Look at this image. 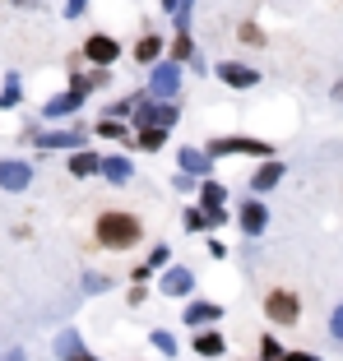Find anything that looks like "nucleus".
<instances>
[{"instance_id": "5701e85b", "label": "nucleus", "mask_w": 343, "mask_h": 361, "mask_svg": "<svg viewBox=\"0 0 343 361\" xmlns=\"http://www.w3.org/2000/svg\"><path fill=\"white\" fill-rule=\"evenodd\" d=\"M223 204H227V190L218 180H204L200 185V209H223Z\"/></svg>"}, {"instance_id": "f03ea898", "label": "nucleus", "mask_w": 343, "mask_h": 361, "mask_svg": "<svg viewBox=\"0 0 343 361\" xmlns=\"http://www.w3.org/2000/svg\"><path fill=\"white\" fill-rule=\"evenodd\" d=\"M130 116H135V126H158V130H172L181 111H176V102H162V97H153V102L135 97V111H130Z\"/></svg>"}, {"instance_id": "2f4dec72", "label": "nucleus", "mask_w": 343, "mask_h": 361, "mask_svg": "<svg viewBox=\"0 0 343 361\" xmlns=\"http://www.w3.org/2000/svg\"><path fill=\"white\" fill-rule=\"evenodd\" d=\"M236 37H241L246 47H260V42H265V32H260L255 23H241V28H236Z\"/></svg>"}, {"instance_id": "72a5a7b5", "label": "nucleus", "mask_w": 343, "mask_h": 361, "mask_svg": "<svg viewBox=\"0 0 343 361\" xmlns=\"http://www.w3.org/2000/svg\"><path fill=\"white\" fill-rule=\"evenodd\" d=\"M330 338H334V343H343V306L330 315Z\"/></svg>"}, {"instance_id": "20e7f679", "label": "nucleus", "mask_w": 343, "mask_h": 361, "mask_svg": "<svg viewBox=\"0 0 343 361\" xmlns=\"http://www.w3.org/2000/svg\"><path fill=\"white\" fill-rule=\"evenodd\" d=\"M265 315L274 319V324H297V319H301L297 292H288V287H274V292L265 297Z\"/></svg>"}, {"instance_id": "412c9836", "label": "nucleus", "mask_w": 343, "mask_h": 361, "mask_svg": "<svg viewBox=\"0 0 343 361\" xmlns=\"http://www.w3.org/2000/svg\"><path fill=\"white\" fill-rule=\"evenodd\" d=\"M158 56H162V37H158V32H144L140 42H135V61H140V65H153Z\"/></svg>"}, {"instance_id": "f257e3e1", "label": "nucleus", "mask_w": 343, "mask_h": 361, "mask_svg": "<svg viewBox=\"0 0 343 361\" xmlns=\"http://www.w3.org/2000/svg\"><path fill=\"white\" fill-rule=\"evenodd\" d=\"M93 236H97L102 250H130V245H140L144 223L135 218V213H126V209H107V213H97Z\"/></svg>"}, {"instance_id": "cd10ccee", "label": "nucleus", "mask_w": 343, "mask_h": 361, "mask_svg": "<svg viewBox=\"0 0 343 361\" xmlns=\"http://www.w3.org/2000/svg\"><path fill=\"white\" fill-rule=\"evenodd\" d=\"M153 348H158L162 357H176V338H172L167 329H153Z\"/></svg>"}, {"instance_id": "4468645a", "label": "nucleus", "mask_w": 343, "mask_h": 361, "mask_svg": "<svg viewBox=\"0 0 343 361\" xmlns=\"http://www.w3.org/2000/svg\"><path fill=\"white\" fill-rule=\"evenodd\" d=\"M279 180H283V162L265 158V167H260L255 176H251V190H255V195H265V190H274V185H279Z\"/></svg>"}, {"instance_id": "c756f323", "label": "nucleus", "mask_w": 343, "mask_h": 361, "mask_svg": "<svg viewBox=\"0 0 343 361\" xmlns=\"http://www.w3.org/2000/svg\"><path fill=\"white\" fill-rule=\"evenodd\" d=\"M260 357H265V361H279L283 357V348H279V338H274V334H265V338H260Z\"/></svg>"}, {"instance_id": "dca6fc26", "label": "nucleus", "mask_w": 343, "mask_h": 361, "mask_svg": "<svg viewBox=\"0 0 343 361\" xmlns=\"http://www.w3.org/2000/svg\"><path fill=\"white\" fill-rule=\"evenodd\" d=\"M181 171H191V176H209V171H214V158H209L204 149H191V144H186V149H181Z\"/></svg>"}, {"instance_id": "4be33fe9", "label": "nucleus", "mask_w": 343, "mask_h": 361, "mask_svg": "<svg viewBox=\"0 0 343 361\" xmlns=\"http://www.w3.org/2000/svg\"><path fill=\"white\" fill-rule=\"evenodd\" d=\"M93 135H102V139H121V144H130V139H135V135L126 130V121H116V116H102V121L93 126Z\"/></svg>"}, {"instance_id": "423d86ee", "label": "nucleus", "mask_w": 343, "mask_h": 361, "mask_svg": "<svg viewBox=\"0 0 343 361\" xmlns=\"http://www.w3.org/2000/svg\"><path fill=\"white\" fill-rule=\"evenodd\" d=\"M23 135H28L32 139V144H37V149H65V153H70V149H84V144H88V139H93V135H88V130H56V135H37V130H23Z\"/></svg>"}, {"instance_id": "1a4fd4ad", "label": "nucleus", "mask_w": 343, "mask_h": 361, "mask_svg": "<svg viewBox=\"0 0 343 361\" xmlns=\"http://www.w3.org/2000/svg\"><path fill=\"white\" fill-rule=\"evenodd\" d=\"M162 297H191V287H195V274L186 264H167L162 269Z\"/></svg>"}, {"instance_id": "7c9ffc66", "label": "nucleus", "mask_w": 343, "mask_h": 361, "mask_svg": "<svg viewBox=\"0 0 343 361\" xmlns=\"http://www.w3.org/2000/svg\"><path fill=\"white\" fill-rule=\"evenodd\" d=\"M181 223H186V232H204V227H209V223H204V209H186Z\"/></svg>"}, {"instance_id": "58836bf2", "label": "nucleus", "mask_w": 343, "mask_h": 361, "mask_svg": "<svg viewBox=\"0 0 343 361\" xmlns=\"http://www.w3.org/2000/svg\"><path fill=\"white\" fill-rule=\"evenodd\" d=\"M19 10H42V0H14Z\"/></svg>"}, {"instance_id": "e433bc0d", "label": "nucleus", "mask_w": 343, "mask_h": 361, "mask_svg": "<svg viewBox=\"0 0 343 361\" xmlns=\"http://www.w3.org/2000/svg\"><path fill=\"white\" fill-rule=\"evenodd\" d=\"M279 361H325V357H315V352H283Z\"/></svg>"}, {"instance_id": "a878e982", "label": "nucleus", "mask_w": 343, "mask_h": 361, "mask_svg": "<svg viewBox=\"0 0 343 361\" xmlns=\"http://www.w3.org/2000/svg\"><path fill=\"white\" fill-rule=\"evenodd\" d=\"M172 19H176V32H191V19H195V0H176V10H172Z\"/></svg>"}, {"instance_id": "a211bd4d", "label": "nucleus", "mask_w": 343, "mask_h": 361, "mask_svg": "<svg viewBox=\"0 0 343 361\" xmlns=\"http://www.w3.org/2000/svg\"><path fill=\"white\" fill-rule=\"evenodd\" d=\"M107 70H97V65H93V75H79V70H75V79H70V88H75V93L79 97H88V93H93V88H107Z\"/></svg>"}, {"instance_id": "9b49d317", "label": "nucleus", "mask_w": 343, "mask_h": 361, "mask_svg": "<svg viewBox=\"0 0 343 361\" xmlns=\"http://www.w3.org/2000/svg\"><path fill=\"white\" fill-rule=\"evenodd\" d=\"M236 223H241V232H246V236H260L269 227V209L260 200H246V204H241V213H236Z\"/></svg>"}, {"instance_id": "a19ab883", "label": "nucleus", "mask_w": 343, "mask_h": 361, "mask_svg": "<svg viewBox=\"0 0 343 361\" xmlns=\"http://www.w3.org/2000/svg\"><path fill=\"white\" fill-rule=\"evenodd\" d=\"M162 10H176V0H162Z\"/></svg>"}, {"instance_id": "2eb2a0df", "label": "nucleus", "mask_w": 343, "mask_h": 361, "mask_svg": "<svg viewBox=\"0 0 343 361\" xmlns=\"http://www.w3.org/2000/svg\"><path fill=\"white\" fill-rule=\"evenodd\" d=\"M97 171H102L112 185H126V180L135 176V162H130V158H102V162H97Z\"/></svg>"}, {"instance_id": "79ce46f5", "label": "nucleus", "mask_w": 343, "mask_h": 361, "mask_svg": "<svg viewBox=\"0 0 343 361\" xmlns=\"http://www.w3.org/2000/svg\"><path fill=\"white\" fill-rule=\"evenodd\" d=\"M10 361H23V357H19V352H14V357H10Z\"/></svg>"}, {"instance_id": "473e14b6", "label": "nucleus", "mask_w": 343, "mask_h": 361, "mask_svg": "<svg viewBox=\"0 0 343 361\" xmlns=\"http://www.w3.org/2000/svg\"><path fill=\"white\" fill-rule=\"evenodd\" d=\"M167 259H172V250H167V245H153V255H149V269H167Z\"/></svg>"}, {"instance_id": "6e6552de", "label": "nucleus", "mask_w": 343, "mask_h": 361, "mask_svg": "<svg viewBox=\"0 0 343 361\" xmlns=\"http://www.w3.org/2000/svg\"><path fill=\"white\" fill-rule=\"evenodd\" d=\"M28 185H32V167L23 158H5L0 162V190L19 195V190H28Z\"/></svg>"}, {"instance_id": "b1692460", "label": "nucleus", "mask_w": 343, "mask_h": 361, "mask_svg": "<svg viewBox=\"0 0 343 361\" xmlns=\"http://www.w3.org/2000/svg\"><path fill=\"white\" fill-rule=\"evenodd\" d=\"M135 144H140V149H149V153H158L162 144H167V130H158V126H140Z\"/></svg>"}, {"instance_id": "6ab92c4d", "label": "nucleus", "mask_w": 343, "mask_h": 361, "mask_svg": "<svg viewBox=\"0 0 343 361\" xmlns=\"http://www.w3.org/2000/svg\"><path fill=\"white\" fill-rule=\"evenodd\" d=\"M97 162H102L97 153H88V149H70V176H79V180H84V176H93V171H97Z\"/></svg>"}, {"instance_id": "bb28decb", "label": "nucleus", "mask_w": 343, "mask_h": 361, "mask_svg": "<svg viewBox=\"0 0 343 361\" xmlns=\"http://www.w3.org/2000/svg\"><path fill=\"white\" fill-rule=\"evenodd\" d=\"M19 97H23V93H19V79L10 75V79H5V88H0V111H10V106H19Z\"/></svg>"}, {"instance_id": "f3484780", "label": "nucleus", "mask_w": 343, "mask_h": 361, "mask_svg": "<svg viewBox=\"0 0 343 361\" xmlns=\"http://www.w3.org/2000/svg\"><path fill=\"white\" fill-rule=\"evenodd\" d=\"M79 352H84V338H79V329H61V334H56V357H61V361H75Z\"/></svg>"}, {"instance_id": "f704fd0d", "label": "nucleus", "mask_w": 343, "mask_h": 361, "mask_svg": "<svg viewBox=\"0 0 343 361\" xmlns=\"http://www.w3.org/2000/svg\"><path fill=\"white\" fill-rule=\"evenodd\" d=\"M84 10H88V0H65V10H61V14H65V19H79Z\"/></svg>"}, {"instance_id": "c9c22d12", "label": "nucleus", "mask_w": 343, "mask_h": 361, "mask_svg": "<svg viewBox=\"0 0 343 361\" xmlns=\"http://www.w3.org/2000/svg\"><path fill=\"white\" fill-rule=\"evenodd\" d=\"M204 223H209V227H223L227 223V209H204Z\"/></svg>"}, {"instance_id": "7ed1b4c3", "label": "nucleus", "mask_w": 343, "mask_h": 361, "mask_svg": "<svg viewBox=\"0 0 343 361\" xmlns=\"http://www.w3.org/2000/svg\"><path fill=\"white\" fill-rule=\"evenodd\" d=\"M79 61L97 65V70H112V65L121 61V42H116V37H107V32H93V37L84 42V51H79Z\"/></svg>"}, {"instance_id": "ea45409f", "label": "nucleus", "mask_w": 343, "mask_h": 361, "mask_svg": "<svg viewBox=\"0 0 343 361\" xmlns=\"http://www.w3.org/2000/svg\"><path fill=\"white\" fill-rule=\"evenodd\" d=\"M75 361H97V357H88V348H84V352H79V357H75Z\"/></svg>"}, {"instance_id": "9d476101", "label": "nucleus", "mask_w": 343, "mask_h": 361, "mask_svg": "<svg viewBox=\"0 0 343 361\" xmlns=\"http://www.w3.org/2000/svg\"><path fill=\"white\" fill-rule=\"evenodd\" d=\"M214 75L223 79L227 88H255V84H260V70H251V65H236V61H223Z\"/></svg>"}, {"instance_id": "f8f14e48", "label": "nucleus", "mask_w": 343, "mask_h": 361, "mask_svg": "<svg viewBox=\"0 0 343 361\" xmlns=\"http://www.w3.org/2000/svg\"><path fill=\"white\" fill-rule=\"evenodd\" d=\"M79 106H84V97H79L75 88H65L52 102H42V121H61V116H70V111H79Z\"/></svg>"}, {"instance_id": "c85d7f7f", "label": "nucleus", "mask_w": 343, "mask_h": 361, "mask_svg": "<svg viewBox=\"0 0 343 361\" xmlns=\"http://www.w3.org/2000/svg\"><path fill=\"white\" fill-rule=\"evenodd\" d=\"M107 287H112V278H107V274H88V278H84V292H88V297L107 292Z\"/></svg>"}, {"instance_id": "aec40b11", "label": "nucleus", "mask_w": 343, "mask_h": 361, "mask_svg": "<svg viewBox=\"0 0 343 361\" xmlns=\"http://www.w3.org/2000/svg\"><path fill=\"white\" fill-rule=\"evenodd\" d=\"M200 357H223L227 352V343H223V334H214V329H204V334H195V343H191Z\"/></svg>"}, {"instance_id": "4c0bfd02", "label": "nucleus", "mask_w": 343, "mask_h": 361, "mask_svg": "<svg viewBox=\"0 0 343 361\" xmlns=\"http://www.w3.org/2000/svg\"><path fill=\"white\" fill-rule=\"evenodd\" d=\"M144 297H149V292H144V283L130 287V306H144Z\"/></svg>"}, {"instance_id": "ddd939ff", "label": "nucleus", "mask_w": 343, "mask_h": 361, "mask_svg": "<svg viewBox=\"0 0 343 361\" xmlns=\"http://www.w3.org/2000/svg\"><path fill=\"white\" fill-rule=\"evenodd\" d=\"M181 319H186V324H195V329H204V324H214V319H223V306H214V301H191Z\"/></svg>"}, {"instance_id": "0eeeda50", "label": "nucleus", "mask_w": 343, "mask_h": 361, "mask_svg": "<svg viewBox=\"0 0 343 361\" xmlns=\"http://www.w3.org/2000/svg\"><path fill=\"white\" fill-rule=\"evenodd\" d=\"M209 158H227V153H251V158H269V144L265 139H241V135H227V139H214L209 144Z\"/></svg>"}, {"instance_id": "39448f33", "label": "nucleus", "mask_w": 343, "mask_h": 361, "mask_svg": "<svg viewBox=\"0 0 343 361\" xmlns=\"http://www.w3.org/2000/svg\"><path fill=\"white\" fill-rule=\"evenodd\" d=\"M176 88H181V65H176V61L149 65V93H153V97L172 102V97H176Z\"/></svg>"}, {"instance_id": "393cba45", "label": "nucleus", "mask_w": 343, "mask_h": 361, "mask_svg": "<svg viewBox=\"0 0 343 361\" xmlns=\"http://www.w3.org/2000/svg\"><path fill=\"white\" fill-rule=\"evenodd\" d=\"M172 61L181 65V61H195V42H191V32H176V42H172Z\"/></svg>"}]
</instances>
